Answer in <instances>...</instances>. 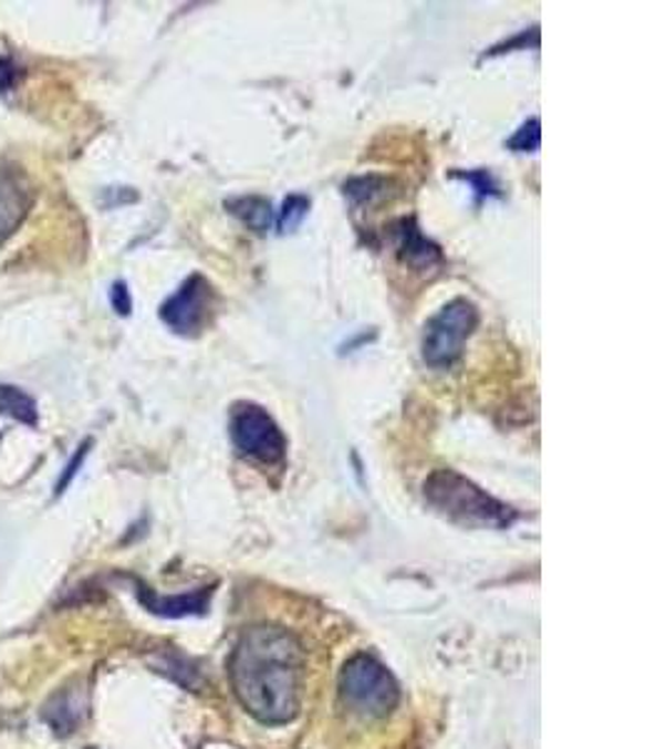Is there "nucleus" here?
<instances>
[{"mask_svg": "<svg viewBox=\"0 0 666 749\" xmlns=\"http://www.w3.org/2000/svg\"><path fill=\"white\" fill-rule=\"evenodd\" d=\"M232 693L262 725H288L300 712L305 652L282 627L244 630L228 659Z\"/></svg>", "mask_w": 666, "mask_h": 749, "instance_id": "nucleus-1", "label": "nucleus"}, {"mask_svg": "<svg viewBox=\"0 0 666 749\" xmlns=\"http://www.w3.org/2000/svg\"><path fill=\"white\" fill-rule=\"evenodd\" d=\"M425 498L443 518L469 530H507L517 520L509 504L495 500L457 470H435L429 475Z\"/></svg>", "mask_w": 666, "mask_h": 749, "instance_id": "nucleus-2", "label": "nucleus"}, {"mask_svg": "<svg viewBox=\"0 0 666 749\" xmlns=\"http://www.w3.org/2000/svg\"><path fill=\"white\" fill-rule=\"evenodd\" d=\"M340 697L350 712L367 719L387 717L399 703V685L372 655H355L340 673Z\"/></svg>", "mask_w": 666, "mask_h": 749, "instance_id": "nucleus-3", "label": "nucleus"}, {"mask_svg": "<svg viewBox=\"0 0 666 749\" xmlns=\"http://www.w3.org/2000/svg\"><path fill=\"white\" fill-rule=\"evenodd\" d=\"M479 323V310L467 298H455L427 320L423 335V357L429 367H452L462 355L465 343Z\"/></svg>", "mask_w": 666, "mask_h": 749, "instance_id": "nucleus-4", "label": "nucleus"}, {"mask_svg": "<svg viewBox=\"0 0 666 749\" xmlns=\"http://www.w3.org/2000/svg\"><path fill=\"white\" fill-rule=\"evenodd\" d=\"M230 440L238 455L262 465H278L288 455V437L268 410L254 403H238L230 413Z\"/></svg>", "mask_w": 666, "mask_h": 749, "instance_id": "nucleus-5", "label": "nucleus"}, {"mask_svg": "<svg viewBox=\"0 0 666 749\" xmlns=\"http://www.w3.org/2000/svg\"><path fill=\"white\" fill-rule=\"evenodd\" d=\"M212 298L215 293L208 278H202L200 272H192V275L160 305V320L175 335L183 337L198 335L200 330L208 325Z\"/></svg>", "mask_w": 666, "mask_h": 749, "instance_id": "nucleus-6", "label": "nucleus"}, {"mask_svg": "<svg viewBox=\"0 0 666 749\" xmlns=\"http://www.w3.org/2000/svg\"><path fill=\"white\" fill-rule=\"evenodd\" d=\"M210 597H212V587H200L195 592H188V595H173V597H163L158 592H153L150 587L138 585V600L145 610H150L153 615L160 617H192V615H205L210 607Z\"/></svg>", "mask_w": 666, "mask_h": 749, "instance_id": "nucleus-7", "label": "nucleus"}, {"mask_svg": "<svg viewBox=\"0 0 666 749\" xmlns=\"http://www.w3.org/2000/svg\"><path fill=\"white\" fill-rule=\"evenodd\" d=\"M28 208H31V190L23 175L0 170V240H6L21 226Z\"/></svg>", "mask_w": 666, "mask_h": 749, "instance_id": "nucleus-8", "label": "nucleus"}, {"mask_svg": "<svg viewBox=\"0 0 666 749\" xmlns=\"http://www.w3.org/2000/svg\"><path fill=\"white\" fill-rule=\"evenodd\" d=\"M397 236V252L403 262H407L409 268L417 270H427L435 268L439 260H443V252L435 246L433 240H427L419 228L415 226V220H403L395 230Z\"/></svg>", "mask_w": 666, "mask_h": 749, "instance_id": "nucleus-9", "label": "nucleus"}, {"mask_svg": "<svg viewBox=\"0 0 666 749\" xmlns=\"http://www.w3.org/2000/svg\"><path fill=\"white\" fill-rule=\"evenodd\" d=\"M85 715V695L77 689H63L58 693L51 705L45 707V722L51 725L58 735H71Z\"/></svg>", "mask_w": 666, "mask_h": 749, "instance_id": "nucleus-10", "label": "nucleus"}, {"mask_svg": "<svg viewBox=\"0 0 666 749\" xmlns=\"http://www.w3.org/2000/svg\"><path fill=\"white\" fill-rule=\"evenodd\" d=\"M225 208L254 232H268L272 226V206L262 198H235L225 202Z\"/></svg>", "mask_w": 666, "mask_h": 749, "instance_id": "nucleus-11", "label": "nucleus"}, {"mask_svg": "<svg viewBox=\"0 0 666 749\" xmlns=\"http://www.w3.org/2000/svg\"><path fill=\"white\" fill-rule=\"evenodd\" d=\"M0 413L23 425H38V405L31 395L15 385H0Z\"/></svg>", "mask_w": 666, "mask_h": 749, "instance_id": "nucleus-12", "label": "nucleus"}, {"mask_svg": "<svg viewBox=\"0 0 666 749\" xmlns=\"http://www.w3.org/2000/svg\"><path fill=\"white\" fill-rule=\"evenodd\" d=\"M387 180L385 178H377V175H367V178H355L345 183V196L352 202H360V206H365V202L372 200H379L387 196Z\"/></svg>", "mask_w": 666, "mask_h": 749, "instance_id": "nucleus-13", "label": "nucleus"}, {"mask_svg": "<svg viewBox=\"0 0 666 749\" xmlns=\"http://www.w3.org/2000/svg\"><path fill=\"white\" fill-rule=\"evenodd\" d=\"M308 210H310V198L300 196H288L285 202H282L280 208V216H278V230L280 232H295L300 228V222L308 218Z\"/></svg>", "mask_w": 666, "mask_h": 749, "instance_id": "nucleus-14", "label": "nucleus"}, {"mask_svg": "<svg viewBox=\"0 0 666 749\" xmlns=\"http://www.w3.org/2000/svg\"><path fill=\"white\" fill-rule=\"evenodd\" d=\"M540 143H542V123L540 118H532L507 141V148L514 153H534L540 150Z\"/></svg>", "mask_w": 666, "mask_h": 749, "instance_id": "nucleus-15", "label": "nucleus"}, {"mask_svg": "<svg viewBox=\"0 0 666 749\" xmlns=\"http://www.w3.org/2000/svg\"><path fill=\"white\" fill-rule=\"evenodd\" d=\"M91 447H93V440H85L81 447H77V452L71 457V462L65 465L63 475H61V478H58V482H55V498H61V495L67 490V485L73 482V478L77 475V470H81L83 462H85L87 452H91Z\"/></svg>", "mask_w": 666, "mask_h": 749, "instance_id": "nucleus-16", "label": "nucleus"}, {"mask_svg": "<svg viewBox=\"0 0 666 749\" xmlns=\"http://www.w3.org/2000/svg\"><path fill=\"white\" fill-rule=\"evenodd\" d=\"M457 178H465L472 188L477 190L479 198H497L499 196V185L492 178L489 170H475V173H457Z\"/></svg>", "mask_w": 666, "mask_h": 749, "instance_id": "nucleus-17", "label": "nucleus"}, {"mask_svg": "<svg viewBox=\"0 0 666 749\" xmlns=\"http://www.w3.org/2000/svg\"><path fill=\"white\" fill-rule=\"evenodd\" d=\"M111 305L117 315L127 318L133 313V298H131V290L123 283V280H117L111 288Z\"/></svg>", "mask_w": 666, "mask_h": 749, "instance_id": "nucleus-18", "label": "nucleus"}]
</instances>
